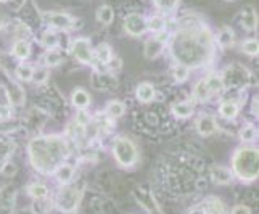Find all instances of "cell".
Returning <instances> with one entry per match:
<instances>
[{
  "instance_id": "obj_32",
  "label": "cell",
  "mask_w": 259,
  "mask_h": 214,
  "mask_svg": "<svg viewBox=\"0 0 259 214\" xmlns=\"http://www.w3.org/2000/svg\"><path fill=\"white\" fill-rule=\"evenodd\" d=\"M28 193L29 197H32V200H42V198H49L50 189L44 182H34L28 187Z\"/></svg>"
},
{
  "instance_id": "obj_11",
  "label": "cell",
  "mask_w": 259,
  "mask_h": 214,
  "mask_svg": "<svg viewBox=\"0 0 259 214\" xmlns=\"http://www.w3.org/2000/svg\"><path fill=\"white\" fill-rule=\"evenodd\" d=\"M134 197L139 201V204L144 208L147 212L150 214H161V209L158 208V204L155 201L153 193H151L148 189H144V187H139V189L134 192Z\"/></svg>"
},
{
  "instance_id": "obj_26",
  "label": "cell",
  "mask_w": 259,
  "mask_h": 214,
  "mask_svg": "<svg viewBox=\"0 0 259 214\" xmlns=\"http://www.w3.org/2000/svg\"><path fill=\"white\" fill-rule=\"evenodd\" d=\"M204 82H206L211 95H221V94H224V91H226V89H224V82H222V77L218 73L208 74L206 77H204Z\"/></svg>"
},
{
  "instance_id": "obj_17",
  "label": "cell",
  "mask_w": 259,
  "mask_h": 214,
  "mask_svg": "<svg viewBox=\"0 0 259 214\" xmlns=\"http://www.w3.org/2000/svg\"><path fill=\"white\" fill-rule=\"evenodd\" d=\"M53 174H55L57 177V181L60 185H68L73 182L74 179V174H76V169L73 164H69V163H63V164H60L55 171H53Z\"/></svg>"
},
{
  "instance_id": "obj_41",
  "label": "cell",
  "mask_w": 259,
  "mask_h": 214,
  "mask_svg": "<svg viewBox=\"0 0 259 214\" xmlns=\"http://www.w3.org/2000/svg\"><path fill=\"white\" fill-rule=\"evenodd\" d=\"M31 81L35 85H44L49 81V69L46 66H37L34 68V73H32V79Z\"/></svg>"
},
{
  "instance_id": "obj_6",
  "label": "cell",
  "mask_w": 259,
  "mask_h": 214,
  "mask_svg": "<svg viewBox=\"0 0 259 214\" xmlns=\"http://www.w3.org/2000/svg\"><path fill=\"white\" fill-rule=\"evenodd\" d=\"M221 77L226 91H243L251 82V73L238 63H232L227 66Z\"/></svg>"
},
{
  "instance_id": "obj_48",
  "label": "cell",
  "mask_w": 259,
  "mask_h": 214,
  "mask_svg": "<svg viewBox=\"0 0 259 214\" xmlns=\"http://www.w3.org/2000/svg\"><path fill=\"white\" fill-rule=\"evenodd\" d=\"M229 214H251V209H249L246 204H237Z\"/></svg>"
},
{
  "instance_id": "obj_44",
  "label": "cell",
  "mask_w": 259,
  "mask_h": 214,
  "mask_svg": "<svg viewBox=\"0 0 259 214\" xmlns=\"http://www.w3.org/2000/svg\"><path fill=\"white\" fill-rule=\"evenodd\" d=\"M76 124H79V126H82L85 127L89 122H91V116H89V113L85 110H79L76 113V119H74Z\"/></svg>"
},
{
  "instance_id": "obj_33",
  "label": "cell",
  "mask_w": 259,
  "mask_h": 214,
  "mask_svg": "<svg viewBox=\"0 0 259 214\" xmlns=\"http://www.w3.org/2000/svg\"><path fill=\"white\" fill-rule=\"evenodd\" d=\"M40 44L47 50H53V49H58L60 47V35L53 31V29H47L46 32L42 34L40 37Z\"/></svg>"
},
{
  "instance_id": "obj_13",
  "label": "cell",
  "mask_w": 259,
  "mask_h": 214,
  "mask_svg": "<svg viewBox=\"0 0 259 214\" xmlns=\"http://www.w3.org/2000/svg\"><path fill=\"white\" fill-rule=\"evenodd\" d=\"M5 92H7V97H8V105L10 106H21L24 105L26 102V92L24 89L16 84L15 81H10L5 87Z\"/></svg>"
},
{
  "instance_id": "obj_55",
  "label": "cell",
  "mask_w": 259,
  "mask_h": 214,
  "mask_svg": "<svg viewBox=\"0 0 259 214\" xmlns=\"http://www.w3.org/2000/svg\"><path fill=\"white\" fill-rule=\"evenodd\" d=\"M0 137H2V136H0Z\"/></svg>"
},
{
  "instance_id": "obj_19",
  "label": "cell",
  "mask_w": 259,
  "mask_h": 214,
  "mask_svg": "<svg viewBox=\"0 0 259 214\" xmlns=\"http://www.w3.org/2000/svg\"><path fill=\"white\" fill-rule=\"evenodd\" d=\"M240 24L242 28L246 31H254L257 28V15L254 12L253 7H245L242 12H240Z\"/></svg>"
},
{
  "instance_id": "obj_56",
  "label": "cell",
  "mask_w": 259,
  "mask_h": 214,
  "mask_svg": "<svg viewBox=\"0 0 259 214\" xmlns=\"http://www.w3.org/2000/svg\"><path fill=\"white\" fill-rule=\"evenodd\" d=\"M227 214H229V212H227Z\"/></svg>"
},
{
  "instance_id": "obj_22",
  "label": "cell",
  "mask_w": 259,
  "mask_h": 214,
  "mask_svg": "<svg viewBox=\"0 0 259 214\" xmlns=\"http://www.w3.org/2000/svg\"><path fill=\"white\" fill-rule=\"evenodd\" d=\"M155 95H156V91H155L153 84H150V82H142L136 89V97H137V100L142 102V103L153 102Z\"/></svg>"
},
{
  "instance_id": "obj_47",
  "label": "cell",
  "mask_w": 259,
  "mask_h": 214,
  "mask_svg": "<svg viewBox=\"0 0 259 214\" xmlns=\"http://www.w3.org/2000/svg\"><path fill=\"white\" fill-rule=\"evenodd\" d=\"M155 39H156L158 42H161L163 46H166V44L169 42V39H171V34H169V32L164 29V31H161V32H156Z\"/></svg>"
},
{
  "instance_id": "obj_23",
  "label": "cell",
  "mask_w": 259,
  "mask_h": 214,
  "mask_svg": "<svg viewBox=\"0 0 259 214\" xmlns=\"http://www.w3.org/2000/svg\"><path fill=\"white\" fill-rule=\"evenodd\" d=\"M12 53L16 60H20L21 63H24L26 60L31 57V46L28 40H23V39H18L13 47H12Z\"/></svg>"
},
{
  "instance_id": "obj_24",
  "label": "cell",
  "mask_w": 259,
  "mask_h": 214,
  "mask_svg": "<svg viewBox=\"0 0 259 214\" xmlns=\"http://www.w3.org/2000/svg\"><path fill=\"white\" fill-rule=\"evenodd\" d=\"M40 63H42V66H46L47 69H49V68H55V66H58L60 63H63V53H61L58 49L47 50V52L42 55Z\"/></svg>"
},
{
  "instance_id": "obj_8",
  "label": "cell",
  "mask_w": 259,
  "mask_h": 214,
  "mask_svg": "<svg viewBox=\"0 0 259 214\" xmlns=\"http://www.w3.org/2000/svg\"><path fill=\"white\" fill-rule=\"evenodd\" d=\"M42 20L52 29L57 31H69L76 28V20L71 15L63 12H47L42 15Z\"/></svg>"
},
{
  "instance_id": "obj_50",
  "label": "cell",
  "mask_w": 259,
  "mask_h": 214,
  "mask_svg": "<svg viewBox=\"0 0 259 214\" xmlns=\"http://www.w3.org/2000/svg\"><path fill=\"white\" fill-rule=\"evenodd\" d=\"M187 214H204V211H203L200 206H195V208H192V209L187 211Z\"/></svg>"
},
{
  "instance_id": "obj_51",
  "label": "cell",
  "mask_w": 259,
  "mask_h": 214,
  "mask_svg": "<svg viewBox=\"0 0 259 214\" xmlns=\"http://www.w3.org/2000/svg\"><path fill=\"white\" fill-rule=\"evenodd\" d=\"M5 28V23H4V18L2 16H0V31H2Z\"/></svg>"
},
{
  "instance_id": "obj_38",
  "label": "cell",
  "mask_w": 259,
  "mask_h": 214,
  "mask_svg": "<svg viewBox=\"0 0 259 214\" xmlns=\"http://www.w3.org/2000/svg\"><path fill=\"white\" fill-rule=\"evenodd\" d=\"M153 5L163 13H172L181 5V0H153Z\"/></svg>"
},
{
  "instance_id": "obj_7",
  "label": "cell",
  "mask_w": 259,
  "mask_h": 214,
  "mask_svg": "<svg viewBox=\"0 0 259 214\" xmlns=\"http://www.w3.org/2000/svg\"><path fill=\"white\" fill-rule=\"evenodd\" d=\"M69 52L79 63L82 65H91L94 66L95 60H94V49H92V42L87 37H77L71 42Z\"/></svg>"
},
{
  "instance_id": "obj_36",
  "label": "cell",
  "mask_w": 259,
  "mask_h": 214,
  "mask_svg": "<svg viewBox=\"0 0 259 214\" xmlns=\"http://www.w3.org/2000/svg\"><path fill=\"white\" fill-rule=\"evenodd\" d=\"M166 28H167V23L161 15H153L147 20V31H151L156 34V32L164 31Z\"/></svg>"
},
{
  "instance_id": "obj_28",
  "label": "cell",
  "mask_w": 259,
  "mask_h": 214,
  "mask_svg": "<svg viewBox=\"0 0 259 214\" xmlns=\"http://www.w3.org/2000/svg\"><path fill=\"white\" fill-rule=\"evenodd\" d=\"M124 113H126V105H124L122 102H119V100H111L105 106V114L113 121L121 118Z\"/></svg>"
},
{
  "instance_id": "obj_53",
  "label": "cell",
  "mask_w": 259,
  "mask_h": 214,
  "mask_svg": "<svg viewBox=\"0 0 259 214\" xmlns=\"http://www.w3.org/2000/svg\"><path fill=\"white\" fill-rule=\"evenodd\" d=\"M0 2H8V0H0Z\"/></svg>"
},
{
  "instance_id": "obj_18",
  "label": "cell",
  "mask_w": 259,
  "mask_h": 214,
  "mask_svg": "<svg viewBox=\"0 0 259 214\" xmlns=\"http://www.w3.org/2000/svg\"><path fill=\"white\" fill-rule=\"evenodd\" d=\"M214 42H216V46H219V49L222 50L230 49L235 44V32L232 31L229 26H224V28H221L218 35H214Z\"/></svg>"
},
{
  "instance_id": "obj_10",
  "label": "cell",
  "mask_w": 259,
  "mask_h": 214,
  "mask_svg": "<svg viewBox=\"0 0 259 214\" xmlns=\"http://www.w3.org/2000/svg\"><path fill=\"white\" fill-rule=\"evenodd\" d=\"M91 82L97 91H113V89L118 87V79L108 71H102V73L100 71H94Z\"/></svg>"
},
{
  "instance_id": "obj_2",
  "label": "cell",
  "mask_w": 259,
  "mask_h": 214,
  "mask_svg": "<svg viewBox=\"0 0 259 214\" xmlns=\"http://www.w3.org/2000/svg\"><path fill=\"white\" fill-rule=\"evenodd\" d=\"M28 155L32 167L40 174H53L71 155L68 140L63 136H39L29 140Z\"/></svg>"
},
{
  "instance_id": "obj_49",
  "label": "cell",
  "mask_w": 259,
  "mask_h": 214,
  "mask_svg": "<svg viewBox=\"0 0 259 214\" xmlns=\"http://www.w3.org/2000/svg\"><path fill=\"white\" fill-rule=\"evenodd\" d=\"M251 113L254 116H257V97H253V102H251Z\"/></svg>"
},
{
  "instance_id": "obj_5",
  "label": "cell",
  "mask_w": 259,
  "mask_h": 214,
  "mask_svg": "<svg viewBox=\"0 0 259 214\" xmlns=\"http://www.w3.org/2000/svg\"><path fill=\"white\" fill-rule=\"evenodd\" d=\"M113 158L121 167H132L139 161V150L136 144L127 137H118L111 147Z\"/></svg>"
},
{
  "instance_id": "obj_45",
  "label": "cell",
  "mask_w": 259,
  "mask_h": 214,
  "mask_svg": "<svg viewBox=\"0 0 259 214\" xmlns=\"http://www.w3.org/2000/svg\"><path fill=\"white\" fill-rule=\"evenodd\" d=\"M12 106L8 103H0V121H8L12 118Z\"/></svg>"
},
{
  "instance_id": "obj_29",
  "label": "cell",
  "mask_w": 259,
  "mask_h": 214,
  "mask_svg": "<svg viewBox=\"0 0 259 214\" xmlns=\"http://www.w3.org/2000/svg\"><path fill=\"white\" fill-rule=\"evenodd\" d=\"M15 195L13 192L0 190V214H13Z\"/></svg>"
},
{
  "instance_id": "obj_25",
  "label": "cell",
  "mask_w": 259,
  "mask_h": 214,
  "mask_svg": "<svg viewBox=\"0 0 259 214\" xmlns=\"http://www.w3.org/2000/svg\"><path fill=\"white\" fill-rule=\"evenodd\" d=\"M171 113L179 119H187V118H190V116H193L195 108L190 102H177L171 106Z\"/></svg>"
},
{
  "instance_id": "obj_42",
  "label": "cell",
  "mask_w": 259,
  "mask_h": 214,
  "mask_svg": "<svg viewBox=\"0 0 259 214\" xmlns=\"http://www.w3.org/2000/svg\"><path fill=\"white\" fill-rule=\"evenodd\" d=\"M242 52L246 53L249 57H256L259 53V44H257V39H246L243 44H242Z\"/></svg>"
},
{
  "instance_id": "obj_1",
  "label": "cell",
  "mask_w": 259,
  "mask_h": 214,
  "mask_svg": "<svg viewBox=\"0 0 259 214\" xmlns=\"http://www.w3.org/2000/svg\"><path fill=\"white\" fill-rule=\"evenodd\" d=\"M214 47L216 42L212 32L201 24L193 29H177L171 40V55L187 68H200L209 63Z\"/></svg>"
},
{
  "instance_id": "obj_3",
  "label": "cell",
  "mask_w": 259,
  "mask_h": 214,
  "mask_svg": "<svg viewBox=\"0 0 259 214\" xmlns=\"http://www.w3.org/2000/svg\"><path fill=\"white\" fill-rule=\"evenodd\" d=\"M259 153L254 147H242L232 156V174L242 182H253L259 174Z\"/></svg>"
},
{
  "instance_id": "obj_21",
  "label": "cell",
  "mask_w": 259,
  "mask_h": 214,
  "mask_svg": "<svg viewBox=\"0 0 259 214\" xmlns=\"http://www.w3.org/2000/svg\"><path fill=\"white\" fill-rule=\"evenodd\" d=\"M71 103L77 110H85L91 105V94L84 89H74L73 94H71Z\"/></svg>"
},
{
  "instance_id": "obj_35",
  "label": "cell",
  "mask_w": 259,
  "mask_h": 214,
  "mask_svg": "<svg viewBox=\"0 0 259 214\" xmlns=\"http://www.w3.org/2000/svg\"><path fill=\"white\" fill-rule=\"evenodd\" d=\"M32 73H34V66L29 63H18L15 68V76L21 82H29L32 79Z\"/></svg>"
},
{
  "instance_id": "obj_46",
  "label": "cell",
  "mask_w": 259,
  "mask_h": 214,
  "mask_svg": "<svg viewBox=\"0 0 259 214\" xmlns=\"http://www.w3.org/2000/svg\"><path fill=\"white\" fill-rule=\"evenodd\" d=\"M106 66L110 68V71H108V73L114 74V73H118V71H119V69L122 68V61H121L119 58H114V57H113V60H111L110 63L106 65Z\"/></svg>"
},
{
  "instance_id": "obj_39",
  "label": "cell",
  "mask_w": 259,
  "mask_h": 214,
  "mask_svg": "<svg viewBox=\"0 0 259 214\" xmlns=\"http://www.w3.org/2000/svg\"><path fill=\"white\" fill-rule=\"evenodd\" d=\"M172 77L176 79V82H179V84L185 82L187 79L190 77V68H187L185 65H181V63L174 65V68H172Z\"/></svg>"
},
{
  "instance_id": "obj_20",
  "label": "cell",
  "mask_w": 259,
  "mask_h": 214,
  "mask_svg": "<svg viewBox=\"0 0 259 214\" xmlns=\"http://www.w3.org/2000/svg\"><path fill=\"white\" fill-rule=\"evenodd\" d=\"M240 113V105L235 102H230V100H224L219 105V114L222 119L226 121H234L237 119V116Z\"/></svg>"
},
{
  "instance_id": "obj_9",
  "label": "cell",
  "mask_w": 259,
  "mask_h": 214,
  "mask_svg": "<svg viewBox=\"0 0 259 214\" xmlns=\"http://www.w3.org/2000/svg\"><path fill=\"white\" fill-rule=\"evenodd\" d=\"M124 29L132 37H140L147 32V18L140 13H129L124 18Z\"/></svg>"
},
{
  "instance_id": "obj_37",
  "label": "cell",
  "mask_w": 259,
  "mask_h": 214,
  "mask_svg": "<svg viewBox=\"0 0 259 214\" xmlns=\"http://www.w3.org/2000/svg\"><path fill=\"white\" fill-rule=\"evenodd\" d=\"M52 208H53V201L49 198L34 200L31 203V212L32 214H50Z\"/></svg>"
},
{
  "instance_id": "obj_43",
  "label": "cell",
  "mask_w": 259,
  "mask_h": 214,
  "mask_svg": "<svg viewBox=\"0 0 259 214\" xmlns=\"http://www.w3.org/2000/svg\"><path fill=\"white\" fill-rule=\"evenodd\" d=\"M16 173H18V166L13 161H10V159L0 166V174L4 177H15Z\"/></svg>"
},
{
  "instance_id": "obj_4",
  "label": "cell",
  "mask_w": 259,
  "mask_h": 214,
  "mask_svg": "<svg viewBox=\"0 0 259 214\" xmlns=\"http://www.w3.org/2000/svg\"><path fill=\"white\" fill-rule=\"evenodd\" d=\"M81 201H82V189L79 185L68 184V185H61L55 200H53V206L63 214H73L77 211Z\"/></svg>"
},
{
  "instance_id": "obj_16",
  "label": "cell",
  "mask_w": 259,
  "mask_h": 214,
  "mask_svg": "<svg viewBox=\"0 0 259 214\" xmlns=\"http://www.w3.org/2000/svg\"><path fill=\"white\" fill-rule=\"evenodd\" d=\"M200 208L204 211V214H227L226 203L219 197H206L200 204Z\"/></svg>"
},
{
  "instance_id": "obj_31",
  "label": "cell",
  "mask_w": 259,
  "mask_h": 214,
  "mask_svg": "<svg viewBox=\"0 0 259 214\" xmlns=\"http://www.w3.org/2000/svg\"><path fill=\"white\" fill-rule=\"evenodd\" d=\"M163 50H164V46H163L161 42H158L155 37H153V39H148V40L145 42V49H144V52H145V58H148V60H155V58H158V57L163 53Z\"/></svg>"
},
{
  "instance_id": "obj_52",
  "label": "cell",
  "mask_w": 259,
  "mask_h": 214,
  "mask_svg": "<svg viewBox=\"0 0 259 214\" xmlns=\"http://www.w3.org/2000/svg\"><path fill=\"white\" fill-rule=\"evenodd\" d=\"M21 214H32V212H21Z\"/></svg>"
},
{
  "instance_id": "obj_30",
  "label": "cell",
  "mask_w": 259,
  "mask_h": 214,
  "mask_svg": "<svg viewBox=\"0 0 259 214\" xmlns=\"http://www.w3.org/2000/svg\"><path fill=\"white\" fill-rule=\"evenodd\" d=\"M193 97H195V100L200 102V103L209 102V99L212 97L211 92H209V89H208V85H206V82H204V77L200 79V81L195 84V87H193Z\"/></svg>"
},
{
  "instance_id": "obj_12",
  "label": "cell",
  "mask_w": 259,
  "mask_h": 214,
  "mask_svg": "<svg viewBox=\"0 0 259 214\" xmlns=\"http://www.w3.org/2000/svg\"><path fill=\"white\" fill-rule=\"evenodd\" d=\"M208 174H209V179L218 185H229V184H232V181H234V174H232V171L226 166L214 164L209 167Z\"/></svg>"
},
{
  "instance_id": "obj_27",
  "label": "cell",
  "mask_w": 259,
  "mask_h": 214,
  "mask_svg": "<svg viewBox=\"0 0 259 214\" xmlns=\"http://www.w3.org/2000/svg\"><path fill=\"white\" fill-rule=\"evenodd\" d=\"M15 148H16V145H15V142L12 139L0 137V166H2L4 163H7L8 159L12 158Z\"/></svg>"
},
{
  "instance_id": "obj_34",
  "label": "cell",
  "mask_w": 259,
  "mask_h": 214,
  "mask_svg": "<svg viewBox=\"0 0 259 214\" xmlns=\"http://www.w3.org/2000/svg\"><path fill=\"white\" fill-rule=\"evenodd\" d=\"M95 16H97V21H98V23H102V24H105V26H108V24H111L113 20H114V10H113V8H111L110 5H100V7L97 8Z\"/></svg>"
},
{
  "instance_id": "obj_54",
  "label": "cell",
  "mask_w": 259,
  "mask_h": 214,
  "mask_svg": "<svg viewBox=\"0 0 259 214\" xmlns=\"http://www.w3.org/2000/svg\"><path fill=\"white\" fill-rule=\"evenodd\" d=\"M227 2H232V0H227Z\"/></svg>"
},
{
  "instance_id": "obj_40",
  "label": "cell",
  "mask_w": 259,
  "mask_h": 214,
  "mask_svg": "<svg viewBox=\"0 0 259 214\" xmlns=\"http://www.w3.org/2000/svg\"><path fill=\"white\" fill-rule=\"evenodd\" d=\"M256 139H257V129L253 126V124H246V126H243L242 131H240V140L245 142V144L254 142Z\"/></svg>"
},
{
  "instance_id": "obj_15",
  "label": "cell",
  "mask_w": 259,
  "mask_h": 214,
  "mask_svg": "<svg viewBox=\"0 0 259 214\" xmlns=\"http://www.w3.org/2000/svg\"><path fill=\"white\" fill-rule=\"evenodd\" d=\"M94 60H95V63H94L95 69L98 66H106V65H108L110 61L113 60V50H111L110 44H106V42L98 44L95 52H94Z\"/></svg>"
},
{
  "instance_id": "obj_14",
  "label": "cell",
  "mask_w": 259,
  "mask_h": 214,
  "mask_svg": "<svg viewBox=\"0 0 259 214\" xmlns=\"http://www.w3.org/2000/svg\"><path fill=\"white\" fill-rule=\"evenodd\" d=\"M196 131H198V134L203 137H209L212 134H216L218 131L216 118L211 114H201L200 118L196 119Z\"/></svg>"
}]
</instances>
